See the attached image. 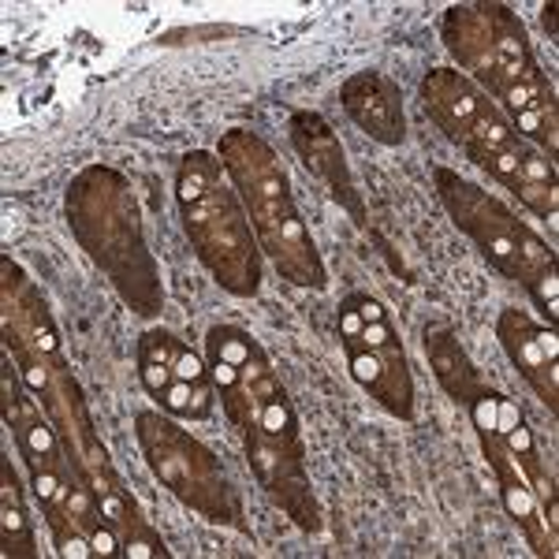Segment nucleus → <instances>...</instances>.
I'll return each mask as SVG.
<instances>
[{"label":"nucleus","mask_w":559,"mask_h":559,"mask_svg":"<svg viewBox=\"0 0 559 559\" xmlns=\"http://www.w3.org/2000/svg\"><path fill=\"white\" fill-rule=\"evenodd\" d=\"M153 403H157L168 418L205 421V418H213L216 388L213 384H191V381H179V377H173V384H168L160 395H153Z\"/></svg>","instance_id":"nucleus-19"},{"label":"nucleus","mask_w":559,"mask_h":559,"mask_svg":"<svg viewBox=\"0 0 559 559\" xmlns=\"http://www.w3.org/2000/svg\"><path fill=\"white\" fill-rule=\"evenodd\" d=\"M444 45H448V52H452V57L459 60V68L471 71V75L485 90H489L496 102H500L503 90L515 86L519 79H530V75H519L515 68L503 64V57L496 52L485 4H455V8H448V15H444ZM534 75H537V71H534Z\"/></svg>","instance_id":"nucleus-11"},{"label":"nucleus","mask_w":559,"mask_h":559,"mask_svg":"<svg viewBox=\"0 0 559 559\" xmlns=\"http://www.w3.org/2000/svg\"><path fill=\"white\" fill-rule=\"evenodd\" d=\"M179 347H183V340L173 336L168 329H150V332H142V336H139V362L173 369Z\"/></svg>","instance_id":"nucleus-24"},{"label":"nucleus","mask_w":559,"mask_h":559,"mask_svg":"<svg viewBox=\"0 0 559 559\" xmlns=\"http://www.w3.org/2000/svg\"><path fill=\"white\" fill-rule=\"evenodd\" d=\"M421 344H426L429 366H432V373H437L440 388H444L455 403L471 407L477 395L489 388L481 377V369L471 362V355H466L463 344H459L455 332L448 329V324H426V340H421Z\"/></svg>","instance_id":"nucleus-16"},{"label":"nucleus","mask_w":559,"mask_h":559,"mask_svg":"<svg viewBox=\"0 0 559 559\" xmlns=\"http://www.w3.org/2000/svg\"><path fill=\"white\" fill-rule=\"evenodd\" d=\"M120 540H123V556H131V559H168V556H173L165 548V540L153 534V530L139 515L131 519V526L123 530Z\"/></svg>","instance_id":"nucleus-23"},{"label":"nucleus","mask_w":559,"mask_h":559,"mask_svg":"<svg viewBox=\"0 0 559 559\" xmlns=\"http://www.w3.org/2000/svg\"><path fill=\"white\" fill-rule=\"evenodd\" d=\"M242 448H247L250 471L258 485L269 492V500L284 511L306 534L321 530V508L318 496L310 489V474H306V444L299 432V414L284 388L265 395L258 407V418L239 429Z\"/></svg>","instance_id":"nucleus-3"},{"label":"nucleus","mask_w":559,"mask_h":559,"mask_svg":"<svg viewBox=\"0 0 559 559\" xmlns=\"http://www.w3.org/2000/svg\"><path fill=\"white\" fill-rule=\"evenodd\" d=\"M0 530H4V556L8 559L38 556V540H34V530H31V519H26L23 503H4V508H0Z\"/></svg>","instance_id":"nucleus-22"},{"label":"nucleus","mask_w":559,"mask_h":559,"mask_svg":"<svg viewBox=\"0 0 559 559\" xmlns=\"http://www.w3.org/2000/svg\"><path fill=\"white\" fill-rule=\"evenodd\" d=\"M511 131L519 134L522 142H530V146H537L545 157L556 160L559 153V108H556V90L552 94H545L540 102H534L530 108H522V112H511L508 116Z\"/></svg>","instance_id":"nucleus-18"},{"label":"nucleus","mask_w":559,"mask_h":559,"mask_svg":"<svg viewBox=\"0 0 559 559\" xmlns=\"http://www.w3.org/2000/svg\"><path fill=\"white\" fill-rule=\"evenodd\" d=\"M421 105H426L429 120L437 123L448 139L463 142L466 131L477 123V116L496 102H489V97H485L481 90L463 75V71L437 68L421 79Z\"/></svg>","instance_id":"nucleus-14"},{"label":"nucleus","mask_w":559,"mask_h":559,"mask_svg":"<svg viewBox=\"0 0 559 559\" xmlns=\"http://www.w3.org/2000/svg\"><path fill=\"white\" fill-rule=\"evenodd\" d=\"M183 228L198 261L216 284L236 299H254L261 292V247L236 187L221 183L198 205H183Z\"/></svg>","instance_id":"nucleus-6"},{"label":"nucleus","mask_w":559,"mask_h":559,"mask_svg":"<svg viewBox=\"0 0 559 559\" xmlns=\"http://www.w3.org/2000/svg\"><path fill=\"white\" fill-rule=\"evenodd\" d=\"M477 437H481V448L485 455H489V466L496 471V481H500V496H503V508H508V515L519 522L522 530H526V537L534 540V548L540 556H552V540L540 537V526L545 522L537 519V496L530 489L526 474H522L519 459L508 452V444H503V437L489 426H474Z\"/></svg>","instance_id":"nucleus-15"},{"label":"nucleus","mask_w":559,"mask_h":559,"mask_svg":"<svg viewBox=\"0 0 559 559\" xmlns=\"http://www.w3.org/2000/svg\"><path fill=\"white\" fill-rule=\"evenodd\" d=\"M221 183H224V165H221V157H216V153H210V150L183 153V160H179V173H176L179 210H183V205L205 202V198H210Z\"/></svg>","instance_id":"nucleus-17"},{"label":"nucleus","mask_w":559,"mask_h":559,"mask_svg":"<svg viewBox=\"0 0 559 559\" xmlns=\"http://www.w3.org/2000/svg\"><path fill=\"white\" fill-rule=\"evenodd\" d=\"M216 157H221L224 173L236 183V194L247 216H258V213L276 210V205L295 202L292 179H287L284 165H280L276 150L269 146L258 131H247V128L228 131L221 139V146H216Z\"/></svg>","instance_id":"nucleus-7"},{"label":"nucleus","mask_w":559,"mask_h":559,"mask_svg":"<svg viewBox=\"0 0 559 559\" xmlns=\"http://www.w3.org/2000/svg\"><path fill=\"white\" fill-rule=\"evenodd\" d=\"M287 139H292L295 153L302 157V165L310 168V173L329 187V194L350 213V221H355L358 228H366V221H369L366 202H362V194H358V183H355V176H350L344 146H340L332 123L324 120L321 112L302 108V112H292V120H287Z\"/></svg>","instance_id":"nucleus-8"},{"label":"nucleus","mask_w":559,"mask_h":559,"mask_svg":"<svg viewBox=\"0 0 559 559\" xmlns=\"http://www.w3.org/2000/svg\"><path fill=\"white\" fill-rule=\"evenodd\" d=\"M515 198L526 205L530 213L548 221V228H556V216H559V187H548V183H519L511 187Z\"/></svg>","instance_id":"nucleus-27"},{"label":"nucleus","mask_w":559,"mask_h":559,"mask_svg":"<svg viewBox=\"0 0 559 559\" xmlns=\"http://www.w3.org/2000/svg\"><path fill=\"white\" fill-rule=\"evenodd\" d=\"M340 105L358 131H366L381 146H403L407 142V112H403V94L384 71H355L340 86Z\"/></svg>","instance_id":"nucleus-12"},{"label":"nucleus","mask_w":559,"mask_h":559,"mask_svg":"<svg viewBox=\"0 0 559 559\" xmlns=\"http://www.w3.org/2000/svg\"><path fill=\"white\" fill-rule=\"evenodd\" d=\"M41 515H45V526L52 530V545H57L60 556H64V559H90V556H94L90 534L68 515L64 503H45Z\"/></svg>","instance_id":"nucleus-21"},{"label":"nucleus","mask_w":559,"mask_h":559,"mask_svg":"<svg viewBox=\"0 0 559 559\" xmlns=\"http://www.w3.org/2000/svg\"><path fill=\"white\" fill-rule=\"evenodd\" d=\"M68 224L86 258L108 276L123 302L142 318H153L165 306L157 258L150 254L142 231L139 202L131 183L116 168L90 165L68 187Z\"/></svg>","instance_id":"nucleus-1"},{"label":"nucleus","mask_w":559,"mask_h":559,"mask_svg":"<svg viewBox=\"0 0 559 559\" xmlns=\"http://www.w3.org/2000/svg\"><path fill=\"white\" fill-rule=\"evenodd\" d=\"M134 432L146 452L153 477L165 485L176 500L198 511L213 526L242 530V496L221 459H216L202 440H194L187 429H179L168 414L139 411L134 414Z\"/></svg>","instance_id":"nucleus-2"},{"label":"nucleus","mask_w":559,"mask_h":559,"mask_svg":"<svg viewBox=\"0 0 559 559\" xmlns=\"http://www.w3.org/2000/svg\"><path fill=\"white\" fill-rule=\"evenodd\" d=\"M511 139H515V131H511L508 116H503L496 105H489L481 116H477V123H474L471 131H466V139L459 142V146H463L466 157H471L474 165H477V160H481V157H489V153H496V150L508 146Z\"/></svg>","instance_id":"nucleus-20"},{"label":"nucleus","mask_w":559,"mask_h":559,"mask_svg":"<svg viewBox=\"0 0 559 559\" xmlns=\"http://www.w3.org/2000/svg\"><path fill=\"white\" fill-rule=\"evenodd\" d=\"M496 340L519 377L537 392L548 411H559V344L556 329H540L522 310H503L496 321Z\"/></svg>","instance_id":"nucleus-10"},{"label":"nucleus","mask_w":559,"mask_h":559,"mask_svg":"<svg viewBox=\"0 0 559 559\" xmlns=\"http://www.w3.org/2000/svg\"><path fill=\"white\" fill-rule=\"evenodd\" d=\"M205 355H210V377L216 392H231V388H250L261 400L273 395L276 381L273 366H269L265 350L258 347V340L247 329L236 324H213L210 336H205Z\"/></svg>","instance_id":"nucleus-13"},{"label":"nucleus","mask_w":559,"mask_h":559,"mask_svg":"<svg viewBox=\"0 0 559 559\" xmlns=\"http://www.w3.org/2000/svg\"><path fill=\"white\" fill-rule=\"evenodd\" d=\"M173 377H179V381H191V384H213L210 366H205L187 344L179 347V355H176V362H173Z\"/></svg>","instance_id":"nucleus-28"},{"label":"nucleus","mask_w":559,"mask_h":559,"mask_svg":"<svg viewBox=\"0 0 559 559\" xmlns=\"http://www.w3.org/2000/svg\"><path fill=\"white\" fill-rule=\"evenodd\" d=\"M340 344L347 350V369L369 400H377L400 421L414 418V377L403 340L395 336L392 318L369 295H347L340 306Z\"/></svg>","instance_id":"nucleus-5"},{"label":"nucleus","mask_w":559,"mask_h":559,"mask_svg":"<svg viewBox=\"0 0 559 559\" xmlns=\"http://www.w3.org/2000/svg\"><path fill=\"white\" fill-rule=\"evenodd\" d=\"M477 168H485L496 183H503L511 191V187H519L522 183V160H519V134L508 142L503 150H496L489 153V157H481L477 160Z\"/></svg>","instance_id":"nucleus-25"},{"label":"nucleus","mask_w":559,"mask_h":559,"mask_svg":"<svg viewBox=\"0 0 559 559\" xmlns=\"http://www.w3.org/2000/svg\"><path fill=\"white\" fill-rule=\"evenodd\" d=\"M432 183H437V194L444 202L448 216H452V224L477 242L481 258L496 273L519 280L526 287L540 269L556 261L548 242L526 221H519L500 198L481 191L471 179H463L452 168H432Z\"/></svg>","instance_id":"nucleus-4"},{"label":"nucleus","mask_w":559,"mask_h":559,"mask_svg":"<svg viewBox=\"0 0 559 559\" xmlns=\"http://www.w3.org/2000/svg\"><path fill=\"white\" fill-rule=\"evenodd\" d=\"M254 224L258 247L273 258L276 273L295 287H310V292H324L329 287V273H324V261L313 247V236L306 228L302 213L295 202L280 205V210L250 216Z\"/></svg>","instance_id":"nucleus-9"},{"label":"nucleus","mask_w":559,"mask_h":559,"mask_svg":"<svg viewBox=\"0 0 559 559\" xmlns=\"http://www.w3.org/2000/svg\"><path fill=\"white\" fill-rule=\"evenodd\" d=\"M526 292L534 295V302H537V310L545 313L548 329H556V321H559V269H556V261L552 265H545L534 280H530Z\"/></svg>","instance_id":"nucleus-26"}]
</instances>
